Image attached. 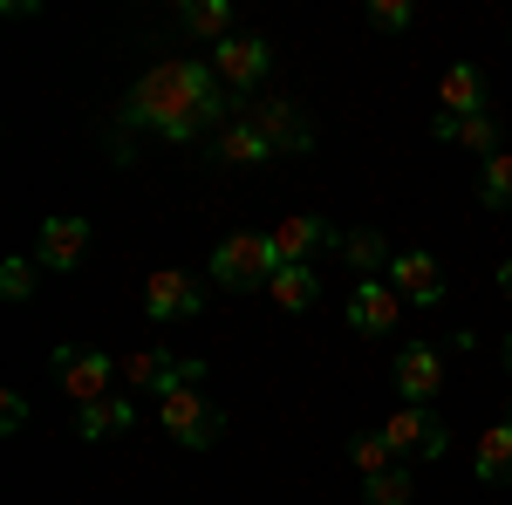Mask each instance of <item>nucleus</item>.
<instances>
[{
	"instance_id": "nucleus-1",
	"label": "nucleus",
	"mask_w": 512,
	"mask_h": 505,
	"mask_svg": "<svg viewBox=\"0 0 512 505\" xmlns=\"http://www.w3.org/2000/svg\"><path fill=\"white\" fill-rule=\"evenodd\" d=\"M233 117L239 103L226 96V82L212 76V62H198V55H171L158 69H144L123 96V130H151L158 144L219 137Z\"/></svg>"
},
{
	"instance_id": "nucleus-2",
	"label": "nucleus",
	"mask_w": 512,
	"mask_h": 505,
	"mask_svg": "<svg viewBox=\"0 0 512 505\" xmlns=\"http://www.w3.org/2000/svg\"><path fill=\"white\" fill-rule=\"evenodd\" d=\"M274 273H280V253H274L267 233H226L212 246V280H219L226 294H260Z\"/></svg>"
},
{
	"instance_id": "nucleus-3",
	"label": "nucleus",
	"mask_w": 512,
	"mask_h": 505,
	"mask_svg": "<svg viewBox=\"0 0 512 505\" xmlns=\"http://www.w3.org/2000/svg\"><path fill=\"white\" fill-rule=\"evenodd\" d=\"M158 430L171 444H185V451H212L219 430H226V417H219V403L198 383H185V389H171V396H158Z\"/></svg>"
},
{
	"instance_id": "nucleus-4",
	"label": "nucleus",
	"mask_w": 512,
	"mask_h": 505,
	"mask_svg": "<svg viewBox=\"0 0 512 505\" xmlns=\"http://www.w3.org/2000/svg\"><path fill=\"white\" fill-rule=\"evenodd\" d=\"M117 376L137 396H171L185 383H205V362L198 355H171V349H137V355H117Z\"/></svg>"
},
{
	"instance_id": "nucleus-5",
	"label": "nucleus",
	"mask_w": 512,
	"mask_h": 505,
	"mask_svg": "<svg viewBox=\"0 0 512 505\" xmlns=\"http://www.w3.org/2000/svg\"><path fill=\"white\" fill-rule=\"evenodd\" d=\"M205 62H212V76L226 82V96L246 110V96L267 82V69H274V48H267L260 35H226L219 48H205Z\"/></svg>"
},
{
	"instance_id": "nucleus-6",
	"label": "nucleus",
	"mask_w": 512,
	"mask_h": 505,
	"mask_svg": "<svg viewBox=\"0 0 512 505\" xmlns=\"http://www.w3.org/2000/svg\"><path fill=\"white\" fill-rule=\"evenodd\" d=\"M55 383L69 389V403H76V410H89V403L117 396V383H123V376H117V355L62 342V349H55Z\"/></svg>"
},
{
	"instance_id": "nucleus-7",
	"label": "nucleus",
	"mask_w": 512,
	"mask_h": 505,
	"mask_svg": "<svg viewBox=\"0 0 512 505\" xmlns=\"http://www.w3.org/2000/svg\"><path fill=\"white\" fill-rule=\"evenodd\" d=\"M376 430H383V444H390L396 458H444L451 451V430H444V417H437L431 403H396Z\"/></svg>"
},
{
	"instance_id": "nucleus-8",
	"label": "nucleus",
	"mask_w": 512,
	"mask_h": 505,
	"mask_svg": "<svg viewBox=\"0 0 512 505\" xmlns=\"http://www.w3.org/2000/svg\"><path fill=\"white\" fill-rule=\"evenodd\" d=\"M383 280L403 294V308H444V267H437V253H424V246L390 253V273Z\"/></svg>"
},
{
	"instance_id": "nucleus-9",
	"label": "nucleus",
	"mask_w": 512,
	"mask_h": 505,
	"mask_svg": "<svg viewBox=\"0 0 512 505\" xmlns=\"http://www.w3.org/2000/svg\"><path fill=\"white\" fill-rule=\"evenodd\" d=\"M144 314L151 321H198L205 314V287L185 267H158L144 280Z\"/></svg>"
},
{
	"instance_id": "nucleus-10",
	"label": "nucleus",
	"mask_w": 512,
	"mask_h": 505,
	"mask_svg": "<svg viewBox=\"0 0 512 505\" xmlns=\"http://www.w3.org/2000/svg\"><path fill=\"white\" fill-rule=\"evenodd\" d=\"M89 246H96V226L76 219V212H62V219H41V267L48 273H76L89 260Z\"/></svg>"
},
{
	"instance_id": "nucleus-11",
	"label": "nucleus",
	"mask_w": 512,
	"mask_h": 505,
	"mask_svg": "<svg viewBox=\"0 0 512 505\" xmlns=\"http://www.w3.org/2000/svg\"><path fill=\"white\" fill-rule=\"evenodd\" d=\"M396 396L403 403H437L444 396V349L431 342H410V349H396Z\"/></svg>"
},
{
	"instance_id": "nucleus-12",
	"label": "nucleus",
	"mask_w": 512,
	"mask_h": 505,
	"mask_svg": "<svg viewBox=\"0 0 512 505\" xmlns=\"http://www.w3.org/2000/svg\"><path fill=\"white\" fill-rule=\"evenodd\" d=\"M396 321H403V294H396L390 280H355V294H349V328L355 335L383 342Z\"/></svg>"
},
{
	"instance_id": "nucleus-13",
	"label": "nucleus",
	"mask_w": 512,
	"mask_h": 505,
	"mask_svg": "<svg viewBox=\"0 0 512 505\" xmlns=\"http://www.w3.org/2000/svg\"><path fill=\"white\" fill-rule=\"evenodd\" d=\"M267 239H274L280 267H315V253L335 239V226H328V219H315V212H287Z\"/></svg>"
},
{
	"instance_id": "nucleus-14",
	"label": "nucleus",
	"mask_w": 512,
	"mask_h": 505,
	"mask_svg": "<svg viewBox=\"0 0 512 505\" xmlns=\"http://www.w3.org/2000/svg\"><path fill=\"white\" fill-rule=\"evenodd\" d=\"M274 144H267V137H260V130H253V117H246V110H239L233 123H226V130H219V137H212V164H233V171H253V164H274Z\"/></svg>"
},
{
	"instance_id": "nucleus-15",
	"label": "nucleus",
	"mask_w": 512,
	"mask_h": 505,
	"mask_svg": "<svg viewBox=\"0 0 512 505\" xmlns=\"http://www.w3.org/2000/svg\"><path fill=\"white\" fill-rule=\"evenodd\" d=\"M246 117H253V130L274 144V151H308L315 137H308V123H301V110L287 103V96H267V103H246Z\"/></svg>"
},
{
	"instance_id": "nucleus-16",
	"label": "nucleus",
	"mask_w": 512,
	"mask_h": 505,
	"mask_svg": "<svg viewBox=\"0 0 512 505\" xmlns=\"http://www.w3.org/2000/svg\"><path fill=\"white\" fill-rule=\"evenodd\" d=\"M437 117H485V76L478 62H451L437 82Z\"/></svg>"
},
{
	"instance_id": "nucleus-17",
	"label": "nucleus",
	"mask_w": 512,
	"mask_h": 505,
	"mask_svg": "<svg viewBox=\"0 0 512 505\" xmlns=\"http://www.w3.org/2000/svg\"><path fill=\"white\" fill-rule=\"evenodd\" d=\"M431 137H437V144H465L478 164L499 157V123H492V117H431Z\"/></svg>"
},
{
	"instance_id": "nucleus-18",
	"label": "nucleus",
	"mask_w": 512,
	"mask_h": 505,
	"mask_svg": "<svg viewBox=\"0 0 512 505\" xmlns=\"http://www.w3.org/2000/svg\"><path fill=\"white\" fill-rule=\"evenodd\" d=\"M267 301H274L280 314H315V301H321V273H315V267H280L274 280H267Z\"/></svg>"
},
{
	"instance_id": "nucleus-19",
	"label": "nucleus",
	"mask_w": 512,
	"mask_h": 505,
	"mask_svg": "<svg viewBox=\"0 0 512 505\" xmlns=\"http://www.w3.org/2000/svg\"><path fill=\"white\" fill-rule=\"evenodd\" d=\"M137 424V403L130 396H103V403H89V410H76V437L82 444H103V437H117V430Z\"/></svg>"
},
{
	"instance_id": "nucleus-20",
	"label": "nucleus",
	"mask_w": 512,
	"mask_h": 505,
	"mask_svg": "<svg viewBox=\"0 0 512 505\" xmlns=\"http://www.w3.org/2000/svg\"><path fill=\"white\" fill-rule=\"evenodd\" d=\"M472 471L485 478V485H506V478H512V424L478 430V458H472Z\"/></svg>"
},
{
	"instance_id": "nucleus-21",
	"label": "nucleus",
	"mask_w": 512,
	"mask_h": 505,
	"mask_svg": "<svg viewBox=\"0 0 512 505\" xmlns=\"http://www.w3.org/2000/svg\"><path fill=\"white\" fill-rule=\"evenodd\" d=\"M178 28H185V35H198V41H212V48H219V41L233 35V0H192V7H185V14H178Z\"/></svg>"
},
{
	"instance_id": "nucleus-22",
	"label": "nucleus",
	"mask_w": 512,
	"mask_h": 505,
	"mask_svg": "<svg viewBox=\"0 0 512 505\" xmlns=\"http://www.w3.org/2000/svg\"><path fill=\"white\" fill-rule=\"evenodd\" d=\"M478 205L485 212H512V151L478 164Z\"/></svg>"
},
{
	"instance_id": "nucleus-23",
	"label": "nucleus",
	"mask_w": 512,
	"mask_h": 505,
	"mask_svg": "<svg viewBox=\"0 0 512 505\" xmlns=\"http://www.w3.org/2000/svg\"><path fill=\"white\" fill-rule=\"evenodd\" d=\"M349 465L362 471V485H369V478H383V471L396 465V451L383 444V430H362V437H349Z\"/></svg>"
},
{
	"instance_id": "nucleus-24",
	"label": "nucleus",
	"mask_w": 512,
	"mask_h": 505,
	"mask_svg": "<svg viewBox=\"0 0 512 505\" xmlns=\"http://www.w3.org/2000/svg\"><path fill=\"white\" fill-rule=\"evenodd\" d=\"M342 253L355 260L362 280H383V273H390V246H383V233H349V239H342Z\"/></svg>"
},
{
	"instance_id": "nucleus-25",
	"label": "nucleus",
	"mask_w": 512,
	"mask_h": 505,
	"mask_svg": "<svg viewBox=\"0 0 512 505\" xmlns=\"http://www.w3.org/2000/svg\"><path fill=\"white\" fill-rule=\"evenodd\" d=\"M362 492H369V505H410V499H417V478H410L403 465H390L383 478H369Z\"/></svg>"
},
{
	"instance_id": "nucleus-26",
	"label": "nucleus",
	"mask_w": 512,
	"mask_h": 505,
	"mask_svg": "<svg viewBox=\"0 0 512 505\" xmlns=\"http://www.w3.org/2000/svg\"><path fill=\"white\" fill-rule=\"evenodd\" d=\"M369 28L403 35V28H410V0H369Z\"/></svg>"
},
{
	"instance_id": "nucleus-27",
	"label": "nucleus",
	"mask_w": 512,
	"mask_h": 505,
	"mask_svg": "<svg viewBox=\"0 0 512 505\" xmlns=\"http://www.w3.org/2000/svg\"><path fill=\"white\" fill-rule=\"evenodd\" d=\"M0 294H7V301H28V294H35V260H7V267H0Z\"/></svg>"
},
{
	"instance_id": "nucleus-28",
	"label": "nucleus",
	"mask_w": 512,
	"mask_h": 505,
	"mask_svg": "<svg viewBox=\"0 0 512 505\" xmlns=\"http://www.w3.org/2000/svg\"><path fill=\"white\" fill-rule=\"evenodd\" d=\"M0 424H7V430L28 424V396H21V389H7V396H0Z\"/></svg>"
},
{
	"instance_id": "nucleus-29",
	"label": "nucleus",
	"mask_w": 512,
	"mask_h": 505,
	"mask_svg": "<svg viewBox=\"0 0 512 505\" xmlns=\"http://www.w3.org/2000/svg\"><path fill=\"white\" fill-rule=\"evenodd\" d=\"M499 294L512 301V260H499Z\"/></svg>"
},
{
	"instance_id": "nucleus-30",
	"label": "nucleus",
	"mask_w": 512,
	"mask_h": 505,
	"mask_svg": "<svg viewBox=\"0 0 512 505\" xmlns=\"http://www.w3.org/2000/svg\"><path fill=\"white\" fill-rule=\"evenodd\" d=\"M499 355H506V369H512V328H506V349H499Z\"/></svg>"
},
{
	"instance_id": "nucleus-31",
	"label": "nucleus",
	"mask_w": 512,
	"mask_h": 505,
	"mask_svg": "<svg viewBox=\"0 0 512 505\" xmlns=\"http://www.w3.org/2000/svg\"><path fill=\"white\" fill-rule=\"evenodd\" d=\"M506 424H512V417H506Z\"/></svg>"
}]
</instances>
